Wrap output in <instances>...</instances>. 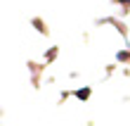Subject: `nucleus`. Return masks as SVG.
<instances>
[{"instance_id": "2", "label": "nucleus", "mask_w": 130, "mask_h": 126, "mask_svg": "<svg viewBox=\"0 0 130 126\" xmlns=\"http://www.w3.org/2000/svg\"><path fill=\"white\" fill-rule=\"evenodd\" d=\"M118 3H125V5H130V0H118Z\"/></svg>"}, {"instance_id": "1", "label": "nucleus", "mask_w": 130, "mask_h": 126, "mask_svg": "<svg viewBox=\"0 0 130 126\" xmlns=\"http://www.w3.org/2000/svg\"><path fill=\"white\" fill-rule=\"evenodd\" d=\"M76 98H78V100H88V98H90V88H80V90H76Z\"/></svg>"}]
</instances>
